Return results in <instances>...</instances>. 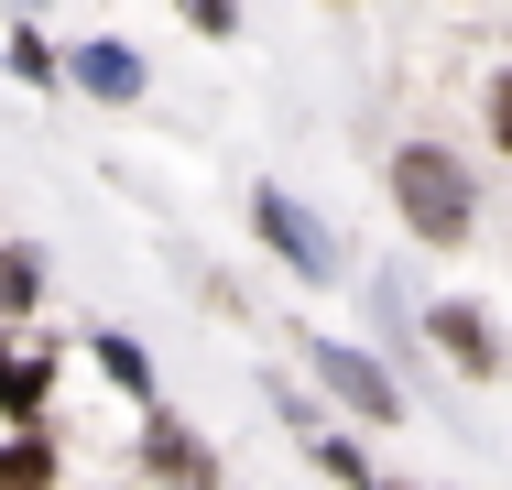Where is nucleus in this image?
Masks as SVG:
<instances>
[{
	"instance_id": "f257e3e1",
	"label": "nucleus",
	"mask_w": 512,
	"mask_h": 490,
	"mask_svg": "<svg viewBox=\"0 0 512 490\" xmlns=\"http://www.w3.org/2000/svg\"><path fill=\"white\" fill-rule=\"evenodd\" d=\"M393 196H404V218L425 240H458V229H469V175H458V153H425V142H414L404 164H393Z\"/></svg>"
},
{
	"instance_id": "f03ea898",
	"label": "nucleus",
	"mask_w": 512,
	"mask_h": 490,
	"mask_svg": "<svg viewBox=\"0 0 512 490\" xmlns=\"http://www.w3.org/2000/svg\"><path fill=\"white\" fill-rule=\"evenodd\" d=\"M251 207H262V229H273V240H284V262H295V273H338V251H327V229H316L306 207H295V196H251Z\"/></svg>"
},
{
	"instance_id": "7ed1b4c3",
	"label": "nucleus",
	"mask_w": 512,
	"mask_h": 490,
	"mask_svg": "<svg viewBox=\"0 0 512 490\" xmlns=\"http://www.w3.org/2000/svg\"><path fill=\"white\" fill-rule=\"evenodd\" d=\"M327 382L349 392V403H360V414H371V425H393V382H382V371H371V360H360V349H338V338H327Z\"/></svg>"
},
{
	"instance_id": "20e7f679",
	"label": "nucleus",
	"mask_w": 512,
	"mask_h": 490,
	"mask_svg": "<svg viewBox=\"0 0 512 490\" xmlns=\"http://www.w3.org/2000/svg\"><path fill=\"white\" fill-rule=\"evenodd\" d=\"M77 77H88L99 98H131V88H142V66H131L120 44H88V55H77Z\"/></svg>"
},
{
	"instance_id": "39448f33",
	"label": "nucleus",
	"mask_w": 512,
	"mask_h": 490,
	"mask_svg": "<svg viewBox=\"0 0 512 490\" xmlns=\"http://www.w3.org/2000/svg\"><path fill=\"white\" fill-rule=\"evenodd\" d=\"M436 338H447V349H458L469 371H491V327H480L469 305H447V316H436Z\"/></svg>"
},
{
	"instance_id": "423d86ee",
	"label": "nucleus",
	"mask_w": 512,
	"mask_h": 490,
	"mask_svg": "<svg viewBox=\"0 0 512 490\" xmlns=\"http://www.w3.org/2000/svg\"><path fill=\"white\" fill-rule=\"evenodd\" d=\"M0 403L33 414V403H44V360H0Z\"/></svg>"
},
{
	"instance_id": "0eeeda50",
	"label": "nucleus",
	"mask_w": 512,
	"mask_h": 490,
	"mask_svg": "<svg viewBox=\"0 0 512 490\" xmlns=\"http://www.w3.org/2000/svg\"><path fill=\"white\" fill-rule=\"evenodd\" d=\"M0 490H44V447H33V436L0 447Z\"/></svg>"
}]
</instances>
